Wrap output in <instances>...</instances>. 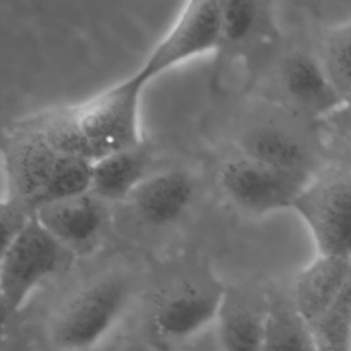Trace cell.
<instances>
[{
  "mask_svg": "<svg viewBox=\"0 0 351 351\" xmlns=\"http://www.w3.org/2000/svg\"><path fill=\"white\" fill-rule=\"evenodd\" d=\"M148 85L134 70L88 99L47 108L21 125L60 154L93 162L144 143L141 100Z\"/></svg>",
  "mask_w": 351,
  "mask_h": 351,
  "instance_id": "1",
  "label": "cell"
},
{
  "mask_svg": "<svg viewBox=\"0 0 351 351\" xmlns=\"http://www.w3.org/2000/svg\"><path fill=\"white\" fill-rule=\"evenodd\" d=\"M141 280L126 266H107L66 288L49 307L44 336L52 351H99L137 304Z\"/></svg>",
  "mask_w": 351,
  "mask_h": 351,
  "instance_id": "2",
  "label": "cell"
},
{
  "mask_svg": "<svg viewBox=\"0 0 351 351\" xmlns=\"http://www.w3.org/2000/svg\"><path fill=\"white\" fill-rule=\"evenodd\" d=\"M225 285L203 270H184L158 284L144 304L147 335L174 350L213 328Z\"/></svg>",
  "mask_w": 351,
  "mask_h": 351,
  "instance_id": "3",
  "label": "cell"
},
{
  "mask_svg": "<svg viewBox=\"0 0 351 351\" xmlns=\"http://www.w3.org/2000/svg\"><path fill=\"white\" fill-rule=\"evenodd\" d=\"M306 121L266 100L241 128L236 152L278 169L315 176L324 169L322 141L304 126Z\"/></svg>",
  "mask_w": 351,
  "mask_h": 351,
  "instance_id": "4",
  "label": "cell"
},
{
  "mask_svg": "<svg viewBox=\"0 0 351 351\" xmlns=\"http://www.w3.org/2000/svg\"><path fill=\"white\" fill-rule=\"evenodd\" d=\"M75 258L30 214L0 263V295L19 314Z\"/></svg>",
  "mask_w": 351,
  "mask_h": 351,
  "instance_id": "5",
  "label": "cell"
},
{
  "mask_svg": "<svg viewBox=\"0 0 351 351\" xmlns=\"http://www.w3.org/2000/svg\"><path fill=\"white\" fill-rule=\"evenodd\" d=\"M318 255L351 258V169L324 167L292 206Z\"/></svg>",
  "mask_w": 351,
  "mask_h": 351,
  "instance_id": "6",
  "label": "cell"
},
{
  "mask_svg": "<svg viewBox=\"0 0 351 351\" xmlns=\"http://www.w3.org/2000/svg\"><path fill=\"white\" fill-rule=\"evenodd\" d=\"M266 100L308 121H325L347 104L317 53L302 48L287 49L274 60Z\"/></svg>",
  "mask_w": 351,
  "mask_h": 351,
  "instance_id": "7",
  "label": "cell"
},
{
  "mask_svg": "<svg viewBox=\"0 0 351 351\" xmlns=\"http://www.w3.org/2000/svg\"><path fill=\"white\" fill-rule=\"evenodd\" d=\"M313 177L239 152L226 158L218 170V184L228 200L243 213L256 217L292 208Z\"/></svg>",
  "mask_w": 351,
  "mask_h": 351,
  "instance_id": "8",
  "label": "cell"
},
{
  "mask_svg": "<svg viewBox=\"0 0 351 351\" xmlns=\"http://www.w3.org/2000/svg\"><path fill=\"white\" fill-rule=\"evenodd\" d=\"M221 43L219 0H186L136 71L151 84L165 73L204 55Z\"/></svg>",
  "mask_w": 351,
  "mask_h": 351,
  "instance_id": "9",
  "label": "cell"
},
{
  "mask_svg": "<svg viewBox=\"0 0 351 351\" xmlns=\"http://www.w3.org/2000/svg\"><path fill=\"white\" fill-rule=\"evenodd\" d=\"M63 156L40 134L18 123L1 147L7 200L33 213L41 204Z\"/></svg>",
  "mask_w": 351,
  "mask_h": 351,
  "instance_id": "10",
  "label": "cell"
},
{
  "mask_svg": "<svg viewBox=\"0 0 351 351\" xmlns=\"http://www.w3.org/2000/svg\"><path fill=\"white\" fill-rule=\"evenodd\" d=\"M36 219L77 259L93 254L108 229V204L86 192L36 208Z\"/></svg>",
  "mask_w": 351,
  "mask_h": 351,
  "instance_id": "11",
  "label": "cell"
},
{
  "mask_svg": "<svg viewBox=\"0 0 351 351\" xmlns=\"http://www.w3.org/2000/svg\"><path fill=\"white\" fill-rule=\"evenodd\" d=\"M196 196L193 177L181 169L152 171L128 199L137 218L151 228L177 223Z\"/></svg>",
  "mask_w": 351,
  "mask_h": 351,
  "instance_id": "12",
  "label": "cell"
},
{
  "mask_svg": "<svg viewBox=\"0 0 351 351\" xmlns=\"http://www.w3.org/2000/svg\"><path fill=\"white\" fill-rule=\"evenodd\" d=\"M269 300L225 288L213 329L221 351H262Z\"/></svg>",
  "mask_w": 351,
  "mask_h": 351,
  "instance_id": "13",
  "label": "cell"
},
{
  "mask_svg": "<svg viewBox=\"0 0 351 351\" xmlns=\"http://www.w3.org/2000/svg\"><path fill=\"white\" fill-rule=\"evenodd\" d=\"M351 278V258L318 255L298 276L293 307L311 325Z\"/></svg>",
  "mask_w": 351,
  "mask_h": 351,
  "instance_id": "14",
  "label": "cell"
},
{
  "mask_svg": "<svg viewBox=\"0 0 351 351\" xmlns=\"http://www.w3.org/2000/svg\"><path fill=\"white\" fill-rule=\"evenodd\" d=\"M152 154L141 143L92 162L90 192L107 204L125 202L152 173Z\"/></svg>",
  "mask_w": 351,
  "mask_h": 351,
  "instance_id": "15",
  "label": "cell"
},
{
  "mask_svg": "<svg viewBox=\"0 0 351 351\" xmlns=\"http://www.w3.org/2000/svg\"><path fill=\"white\" fill-rule=\"evenodd\" d=\"M221 43L215 56L221 63L245 55L269 32L263 0H219Z\"/></svg>",
  "mask_w": 351,
  "mask_h": 351,
  "instance_id": "16",
  "label": "cell"
},
{
  "mask_svg": "<svg viewBox=\"0 0 351 351\" xmlns=\"http://www.w3.org/2000/svg\"><path fill=\"white\" fill-rule=\"evenodd\" d=\"M262 351H319L310 324L289 304L269 300Z\"/></svg>",
  "mask_w": 351,
  "mask_h": 351,
  "instance_id": "17",
  "label": "cell"
},
{
  "mask_svg": "<svg viewBox=\"0 0 351 351\" xmlns=\"http://www.w3.org/2000/svg\"><path fill=\"white\" fill-rule=\"evenodd\" d=\"M315 53L347 103L351 92V19L328 27L321 34Z\"/></svg>",
  "mask_w": 351,
  "mask_h": 351,
  "instance_id": "18",
  "label": "cell"
},
{
  "mask_svg": "<svg viewBox=\"0 0 351 351\" xmlns=\"http://www.w3.org/2000/svg\"><path fill=\"white\" fill-rule=\"evenodd\" d=\"M319 351H350L351 278L332 304L310 325Z\"/></svg>",
  "mask_w": 351,
  "mask_h": 351,
  "instance_id": "19",
  "label": "cell"
},
{
  "mask_svg": "<svg viewBox=\"0 0 351 351\" xmlns=\"http://www.w3.org/2000/svg\"><path fill=\"white\" fill-rule=\"evenodd\" d=\"M30 214L10 200L0 202V263Z\"/></svg>",
  "mask_w": 351,
  "mask_h": 351,
  "instance_id": "20",
  "label": "cell"
},
{
  "mask_svg": "<svg viewBox=\"0 0 351 351\" xmlns=\"http://www.w3.org/2000/svg\"><path fill=\"white\" fill-rule=\"evenodd\" d=\"M325 121H329L332 126L330 130L333 136H329V138H335V141L340 145L341 154L346 156V159H348L344 167L351 169V103L341 107Z\"/></svg>",
  "mask_w": 351,
  "mask_h": 351,
  "instance_id": "21",
  "label": "cell"
},
{
  "mask_svg": "<svg viewBox=\"0 0 351 351\" xmlns=\"http://www.w3.org/2000/svg\"><path fill=\"white\" fill-rule=\"evenodd\" d=\"M16 315L18 313L0 295V346L10 336L14 325V319L16 318Z\"/></svg>",
  "mask_w": 351,
  "mask_h": 351,
  "instance_id": "22",
  "label": "cell"
},
{
  "mask_svg": "<svg viewBox=\"0 0 351 351\" xmlns=\"http://www.w3.org/2000/svg\"><path fill=\"white\" fill-rule=\"evenodd\" d=\"M348 103H351V92H350V95H348V97H347V104Z\"/></svg>",
  "mask_w": 351,
  "mask_h": 351,
  "instance_id": "23",
  "label": "cell"
},
{
  "mask_svg": "<svg viewBox=\"0 0 351 351\" xmlns=\"http://www.w3.org/2000/svg\"><path fill=\"white\" fill-rule=\"evenodd\" d=\"M0 166H1V147H0Z\"/></svg>",
  "mask_w": 351,
  "mask_h": 351,
  "instance_id": "24",
  "label": "cell"
},
{
  "mask_svg": "<svg viewBox=\"0 0 351 351\" xmlns=\"http://www.w3.org/2000/svg\"><path fill=\"white\" fill-rule=\"evenodd\" d=\"M350 351H351V346H350Z\"/></svg>",
  "mask_w": 351,
  "mask_h": 351,
  "instance_id": "25",
  "label": "cell"
}]
</instances>
